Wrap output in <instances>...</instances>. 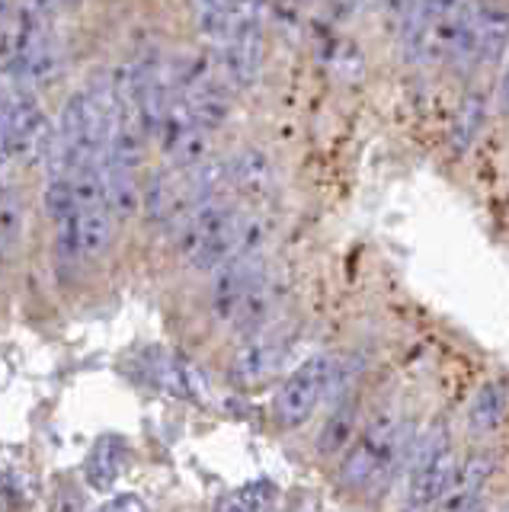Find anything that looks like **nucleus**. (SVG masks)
<instances>
[{"instance_id":"1a4fd4ad","label":"nucleus","mask_w":509,"mask_h":512,"mask_svg":"<svg viewBox=\"0 0 509 512\" xmlns=\"http://www.w3.org/2000/svg\"><path fill=\"white\" fill-rule=\"evenodd\" d=\"M289 343L276 340V336H250V340L234 352L228 365V378L237 388H260V384L282 375L285 362H289Z\"/></svg>"},{"instance_id":"dca6fc26","label":"nucleus","mask_w":509,"mask_h":512,"mask_svg":"<svg viewBox=\"0 0 509 512\" xmlns=\"http://www.w3.org/2000/svg\"><path fill=\"white\" fill-rule=\"evenodd\" d=\"M509 48V4L477 7V64H497Z\"/></svg>"},{"instance_id":"20e7f679","label":"nucleus","mask_w":509,"mask_h":512,"mask_svg":"<svg viewBox=\"0 0 509 512\" xmlns=\"http://www.w3.org/2000/svg\"><path fill=\"white\" fill-rule=\"evenodd\" d=\"M337 378V365L330 356H311L295 372L285 375L273 397V416L282 429H298L311 420V413L324 404L330 384Z\"/></svg>"},{"instance_id":"5701e85b","label":"nucleus","mask_w":509,"mask_h":512,"mask_svg":"<svg viewBox=\"0 0 509 512\" xmlns=\"http://www.w3.org/2000/svg\"><path fill=\"white\" fill-rule=\"evenodd\" d=\"M276 500V490L269 480H253V484L234 490L228 496H221L215 512H266Z\"/></svg>"},{"instance_id":"6e6552de","label":"nucleus","mask_w":509,"mask_h":512,"mask_svg":"<svg viewBox=\"0 0 509 512\" xmlns=\"http://www.w3.org/2000/svg\"><path fill=\"white\" fill-rule=\"evenodd\" d=\"M157 141H161V151L170 160V170H196L209 164V132L193 119V112L186 109L180 96L157 128Z\"/></svg>"},{"instance_id":"7ed1b4c3","label":"nucleus","mask_w":509,"mask_h":512,"mask_svg":"<svg viewBox=\"0 0 509 512\" xmlns=\"http://www.w3.org/2000/svg\"><path fill=\"white\" fill-rule=\"evenodd\" d=\"M455 448L445 426H433L413 445L404 484V512H436L439 500L455 477Z\"/></svg>"},{"instance_id":"412c9836","label":"nucleus","mask_w":509,"mask_h":512,"mask_svg":"<svg viewBox=\"0 0 509 512\" xmlns=\"http://www.w3.org/2000/svg\"><path fill=\"white\" fill-rule=\"evenodd\" d=\"M228 164V186L241 189V192H263L269 183H273V173H269V164L260 151H241L237 157L225 160Z\"/></svg>"},{"instance_id":"f3484780","label":"nucleus","mask_w":509,"mask_h":512,"mask_svg":"<svg viewBox=\"0 0 509 512\" xmlns=\"http://www.w3.org/2000/svg\"><path fill=\"white\" fill-rule=\"evenodd\" d=\"M125 461H129V445L119 436H103L97 445L90 448V455L84 461L87 484L93 490H109L119 480Z\"/></svg>"},{"instance_id":"393cba45","label":"nucleus","mask_w":509,"mask_h":512,"mask_svg":"<svg viewBox=\"0 0 509 512\" xmlns=\"http://www.w3.org/2000/svg\"><path fill=\"white\" fill-rule=\"evenodd\" d=\"M103 512H148V506L141 503V496H135V493H122V496H116V500L109 503Z\"/></svg>"},{"instance_id":"2eb2a0df","label":"nucleus","mask_w":509,"mask_h":512,"mask_svg":"<svg viewBox=\"0 0 509 512\" xmlns=\"http://www.w3.org/2000/svg\"><path fill=\"white\" fill-rule=\"evenodd\" d=\"M356 432H359V397L340 394L330 416L324 420L321 432H317V452L327 458H337V455L349 452V445L356 442Z\"/></svg>"},{"instance_id":"a211bd4d","label":"nucleus","mask_w":509,"mask_h":512,"mask_svg":"<svg viewBox=\"0 0 509 512\" xmlns=\"http://www.w3.org/2000/svg\"><path fill=\"white\" fill-rule=\"evenodd\" d=\"M509 404V394H506V384L503 381H484L477 394L471 397V407H468V426L474 436H487L500 426L503 413Z\"/></svg>"},{"instance_id":"ddd939ff","label":"nucleus","mask_w":509,"mask_h":512,"mask_svg":"<svg viewBox=\"0 0 509 512\" xmlns=\"http://www.w3.org/2000/svg\"><path fill=\"white\" fill-rule=\"evenodd\" d=\"M148 381L180 400H202L205 397V378L196 365H189L183 356L173 352H148L145 356Z\"/></svg>"},{"instance_id":"423d86ee","label":"nucleus","mask_w":509,"mask_h":512,"mask_svg":"<svg viewBox=\"0 0 509 512\" xmlns=\"http://www.w3.org/2000/svg\"><path fill=\"white\" fill-rule=\"evenodd\" d=\"M266 266H263V253L250 250V253H237L234 260H228L221 269H215L212 279V311L218 320L234 324V317L241 314L244 304L253 298V292L266 282Z\"/></svg>"},{"instance_id":"f03ea898","label":"nucleus","mask_w":509,"mask_h":512,"mask_svg":"<svg viewBox=\"0 0 509 512\" xmlns=\"http://www.w3.org/2000/svg\"><path fill=\"white\" fill-rule=\"evenodd\" d=\"M404 458V426L397 420L394 410L375 413L369 423L362 426L356 442L340 464V484L346 490H375L391 477L394 464Z\"/></svg>"},{"instance_id":"9b49d317","label":"nucleus","mask_w":509,"mask_h":512,"mask_svg":"<svg viewBox=\"0 0 509 512\" xmlns=\"http://www.w3.org/2000/svg\"><path fill=\"white\" fill-rule=\"evenodd\" d=\"M397 32H401V48L410 64H433L439 61V20L442 4H401Z\"/></svg>"},{"instance_id":"6ab92c4d","label":"nucleus","mask_w":509,"mask_h":512,"mask_svg":"<svg viewBox=\"0 0 509 512\" xmlns=\"http://www.w3.org/2000/svg\"><path fill=\"white\" fill-rule=\"evenodd\" d=\"M487 119V96L484 93H465V100H461L458 112H455V119H452V132H449V148L452 154H465L474 138L481 135V125Z\"/></svg>"},{"instance_id":"b1692460","label":"nucleus","mask_w":509,"mask_h":512,"mask_svg":"<svg viewBox=\"0 0 509 512\" xmlns=\"http://www.w3.org/2000/svg\"><path fill=\"white\" fill-rule=\"evenodd\" d=\"M23 228V199L17 189L0 192V260L13 250Z\"/></svg>"},{"instance_id":"a878e982","label":"nucleus","mask_w":509,"mask_h":512,"mask_svg":"<svg viewBox=\"0 0 509 512\" xmlns=\"http://www.w3.org/2000/svg\"><path fill=\"white\" fill-rule=\"evenodd\" d=\"M500 109L509 116V61H506L503 77H500Z\"/></svg>"},{"instance_id":"aec40b11","label":"nucleus","mask_w":509,"mask_h":512,"mask_svg":"<svg viewBox=\"0 0 509 512\" xmlns=\"http://www.w3.org/2000/svg\"><path fill=\"white\" fill-rule=\"evenodd\" d=\"M103 196L113 218H129L138 208V202H145L138 196L135 170L113 167V164H106V160H103Z\"/></svg>"},{"instance_id":"f257e3e1","label":"nucleus","mask_w":509,"mask_h":512,"mask_svg":"<svg viewBox=\"0 0 509 512\" xmlns=\"http://www.w3.org/2000/svg\"><path fill=\"white\" fill-rule=\"evenodd\" d=\"M180 250L202 272H215L237 253H250L263 247V228L257 218L244 215L228 199H212L199 205L180 224Z\"/></svg>"},{"instance_id":"0eeeda50","label":"nucleus","mask_w":509,"mask_h":512,"mask_svg":"<svg viewBox=\"0 0 509 512\" xmlns=\"http://www.w3.org/2000/svg\"><path fill=\"white\" fill-rule=\"evenodd\" d=\"M49 7L42 10V20L36 23L33 36H29L26 48L20 61L10 68V77L17 90H29L33 93L36 87H49L52 80H58L61 68H65V48H61L58 32L52 29V23L45 20Z\"/></svg>"},{"instance_id":"39448f33","label":"nucleus","mask_w":509,"mask_h":512,"mask_svg":"<svg viewBox=\"0 0 509 512\" xmlns=\"http://www.w3.org/2000/svg\"><path fill=\"white\" fill-rule=\"evenodd\" d=\"M263 7L260 4H241V20H237L231 39L215 48L218 71L228 87L247 90L260 80L266 39H263Z\"/></svg>"},{"instance_id":"f8f14e48","label":"nucleus","mask_w":509,"mask_h":512,"mask_svg":"<svg viewBox=\"0 0 509 512\" xmlns=\"http://www.w3.org/2000/svg\"><path fill=\"white\" fill-rule=\"evenodd\" d=\"M493 474V458L487 452H474L471 458H465V464H458L455 468V477L445 496L439 500L436 512H474L481 509V496H484V487Z\"/></svg>"},{"instance_id":"4468645a","label":"nucleus","mask_w":509,"mask_h":512,"mask_svg":"<svg viewBox=\"0 0 509 512\" xmlns=\"http://www.w3.org/2000/svg\"><path fill=\"white\" fill-rule=\"evenodd\" d=\"M42 4H0V64L10 71L42 20Z\"/></svg>"},{"instance_id":"4be33fe9","label":"nucleus","mask_w":509,"mask_h":512,"mask_svg":"<svg viewBox=\"0 0 509 512\" xmlns=\"http://www.w3.org/2000/svg\"><path fill=\"white\" fill-rule=\"evenodd\" d=\"M193 13L202 36L215 48H221L231 39L237 20H241V4H196Z\"/></svg>"},{"instance_id":"9d476101","label":"nucleus","mask_w":509,"mask_h":512,"mask_svg":"<svg viewBox=\"0 0 509 512\" xmlns=\"http://www.w3.org/2000/svg\"><path fill=\"white\" fill-rule=\"evenodd\" d=\"M439 61L465 74L477 64V7L474 4H442L439 20Z\"/></svg>"}]
</instances>
